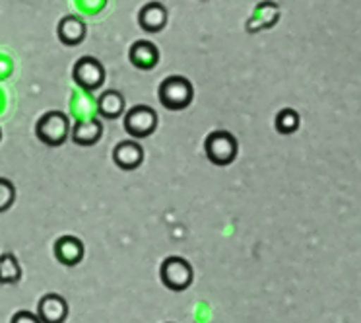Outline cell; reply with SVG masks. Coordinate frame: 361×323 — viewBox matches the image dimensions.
Instances as JSON below:
<instances>
[{"label":"cell","mask_w":361,"mask_h":323,"mask_svg":"<svg viewBox=\"0 0 361 323\" xmlns=\"http://www.w3.org/2000/svg\"><path fill=\"white\" fill-rule=\"evenodd\" d=\"M71 119L66 113L63 111H49L45 113L43 117L37 121V125H35V134H37V139H39L43 144H47V146H63L64 142L68 141V136H71Z\"/></svg>","instance_id":"obj_2"},{"label":"cell","mask_w":361,"mask_h":323,"mask_svg":"<svg viewBox=\"0 0 361 323\" xmlns=\"http://www.w3.org/2000/svg\"><path fill=\"white\" fill-rule=\"evenodd\" d=\"M72 78L87 92L99 90L105 82V66L95 57H82L72 69Z\"/></svg>","instance_id":"obj_6"},{"label":"cell","mask_w":361,"mask_h":323,"mask_svg":"<svg viewBox=\"0 0 361 323\" xmlns=\"http://www.w3.org/2000/svg\"><path fill=\"white\" fill-rule=\"evenodd\" d=\"M113 162L121 170L133 172L144 162V148L136 141H121L113 150Z\"/></svg>","instance_id":"obj_8"},{"label":"cell","mask_w":361,"mask_h":323,"mask_svg":"<svg viewBox=\"0 0 361 323\" xmlns=\"http://www.w3.org/2000/svg\"><path fill=\"white\" fill-rule=\"evenodd\" d=\"M125 131L133 139H148L157 129V113L149 105H134L125 113Z\"/></svg>","instance_id":"obj_5"},{"label":"cell","mask_w":361,"mask_h":323,"mask_svg":"<svg viewBox=\"0 0 361 323\" xmlns=\"http://www.w3.org/2000/svg\"><path fill=\"white\" fill-rule=\"evenodd\" d=\"M84 244L76 236H63L55 242V257L64 267H76L84 259Z\"/></svg>","instance_id":"obj_9"},{"label":"cell","mask_w":361,"mask_h":323,"mask_svg":"<svg viewBox=\"0 0 361 323\" xmlns=\"http://www.w3.org/2000/svg\"><path fill=\"white\" fill-rule=\"evenodd\" d=\"M37 317L41 323H64L68 317V302L55 292H49L37 304Z\"/></svg>","instance_id":"obj_7"},{"label":"cell","mask_w":361,"mask_h":323,"mask_svg":"<svg viewBox=\"0 0 361 323\" xmlns=\"http://www.w3.org/2000/svg\"><path fill=\"white\" fill-rule=\"evenodd\" d=\"M0 139H2V131H0Z\"/></svg>","instance_id":"obj_19"},{"label":"cell","mask_w":361,"mask_h":323,"mask_svg":"<svg viewBox=\"0 0 361 323\" xmlns=\"http://www.w3.org/2000/svg\"><path fill=\"white\" fill-rule=\"evenodd\" d=\"M299 113L291 107H286L276 115V131L280 134H293L299 129Z\"/></svg>","instance_id":"obj_16"},{"label":"cell","mask_w":361,"mask_h":323,"mask_svg":"<svg viewBox=\"0 0 361 323\" xmlns=\"http://www.w3.org/2000/svg\"><path fill=\"white\" fill-rule=\"evenodd\" d=\"M167 8L159 2H149L138 14V24L146 33H159L167 25Z\"/></svg>","instance_id":"obj_13"},{"label":"cell","mask_w":361,"mask_h":323,"mask_svg":"<svg viewBox=\"0 0 361 323\" xmlns=\"http://www.w3.org/2000/svg\"><path fill=\"white\" fill-rule=\"evenodd\" d=\"M159 278L165 288H169L171 292H183L187 290L195 281V271L189 261L183 259L179 255H171L161 263Z\"/></svg>","instance_id":"obj_4"},{"label":"cell","mask_w":361,"mask_h":323,"mask_svg":"<svg viewBox=\"0 0 361 323\" xmlns=\"http://www.w3.org/2000/svg\"><path fill=\"white\" fill-rule=\"evenodd\" d=\"M97 111L105 119H118L125 113V98L117 90H105L97 100Z\"/></svg>","instance_id":"obj_14"},{"label":"cell","mask_w":361,"mask_h":323,"mask_svg":"<svg viewBox=\"0 0 361 323\" xmlns=\"http://www.w3.org/2000/svg\"><path fill=\"white\" fill-rule=\"evenodd\" d=\"M157 95H159V102L165 110L183 111L187 110L195 100V88L189 78L175 74V76H167L159 84Z\"/></svg>","instance_id":"obj_1"},{"label":"cell","mask_w":361,"mask_h":323,"mask_svg":"<svg viewBox=\"0 0 361 323\" xmlns=\"http://www.w3.org/2000/svg\"><path fill=\"white\" fill-rule=\"evenodd\" d=\"M22 281V267L14 253L0 255V284H18Z\"/></svg>","instance_id":"obj_15"},{"label":"cell","mask_w":361,"mask_h":323,"mask_svg":"<svg viewBox=\"0 0 361 323\" xmlns=\"http://www.w3.org/2000/svg\"><path fill=\"white\" fill-rule=\"evenodd\" d=\"M10 323H41V319L37 317V314H32L27 310H20V312L12 315V322Z\"/></svg>","instance_id":"obj_18"},{"label":"cell","mask_w":361,"mask_h":323,"mask_svg":"<svg viewBox=\"0 0 361 323\" xmlns=\"http://www.w3.org/2000/svg\"><path fill=\"white\" fill-rule=\"evenodd\" d=\"M103 136V125L99 119H84V121H78L74 129L71 131V139L74 141V144L78 146H94L97 142L102 141Z\"/></svg>","instance_id":"obj_12"},{"label":"cell","mask_w":361,"mask_h":323,"mask_svg":"<svg viewBox=\"0 0 361 323\" xmlns=\"http://www.w3.org/2000/svg\"><path fill=\"white\" fill-rule=\"evenodd\" d=\"M128 59H130V63L136 69H140V71H152L159 63V51H157V47L152 41L140 40L136 41L133 47H130Z\"/></svg>","instance_id":"obj_11"},{"label":"cell","mask_w":361,"mask_h":323,"mask_svg":"<svg viewBox=\"0 0 361 323\" xmlns=\"http://www.w3.org/2000/svg\"><path fill=\"white\" fill-rule=\"evenodd\" d=\"M204 152L208 160L212 162L214 166H229L233 164L239 152V144L237 139L229 131L218 129L206 136L204 142Z\"/></svg>","instance_id":"obj_3"},{"label":"cell","mask_w":361,"mask_h":323,"mask_svg":"<svg viewBox=\"0 0 361 323\" xmlns=\"http://www.w3.org/2000/svg\"><path fill=\"white\" fill-rule=\"evenodd\" d=\"M86 22L80 16H64L59 22L56 33H59V40L66 47H76L82 41L86 40Z\"/></svg>","instance_id":"obj_10"},{"label":"cell","mask_w":361,"mask_h":323,"mask_svg":"<svg viewBox=\"0 0 361 323\" xmlns=\"http://www.w3.org/2000/svg\"><path fill=\"white\" fill-rule=\"evenodd\" d=\"M14 201H16L14 183L6 177H0V213H6L10 206L14 205Z\"/></svg>","instance_id":"obj_17"}]
</instances>
